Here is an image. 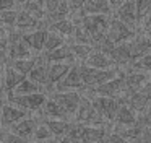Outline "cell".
<instances>
[{
	"instance_id": "obj_1",
	"label": "cell",
	"mask_w": 151,
	"mask_h": 143,
	"mask_svg": "<svg viewBox=\"0 0 151 143\" xmlns=\"http://www.w3.org/2000/svg\"><path fill=\"white\" fill-rule=\"evenodd\" d=\"M120 70L122 68L115 67V68H111V70H98V68H91L88 65L81 64L80 65V73H81V80H83V84L85 88H91V91H94L96 88L106 84L107 81L114 80L120 75Z\"/></svg>"
},
{
	"instance_id": "obj_2",
	"label": "cell",
	"mask_w": 151,
	"mask_h": 143,
	"mask_svg": "<svg viewBox=\"0 0 151 143\" xmlns=\"http://www.w3.org/2000/svg\"><path fill=\"white\" fill-rule=\"evenodd\" d=\"M111 21V15H86L80 21H76V25H81L89 32V36L93 38V47H94L107 36Z\"/></svg>"
},
{
	"instance_id": "obj_3",
	"label": "cell",
	"mask_w": 151,
	"mask_h": 143,
	"mask_svg": "<svg viewBox=\"0 0 151 143\" xmlns=\"http://www.w3.org/2000/svg\"><path fill=\"white\" fill-rule=\"evenodd\" d=\"M75 124L86 125V127H107V122L98 114L89 96H83L80 109L75 116Z\"/></svg>"
},
{
	"instance_id": "obj_4",
	"label": "cell",
	"mask_w": 151,
	"mask_h": 143,
	"mask_svg": "<svg viewBox=\"0 0 151 143\" xmlns=\"http://www.w3.org/2000/svg\"><path fill=\"white\" fill-rule=\"evenodd\" d=\"M47 99L49 98L46 96L44 91L36 94H28V96H8V103L26 110V112H36V110L44 109Z\"/></svg>"
},
{
	"instance_id": "obj_5",
	"label": "cell",
	"mask_w": 151,
	"mask_h": 143,
	"mask_svg": "<svg viewBox=\"0 0 151 143\" xmlns=\"http://www.w3.org/2000/svg\"><path fill=\"white\" fill-rule=\"evenodd\" d=\"M10 62L15 60H24V58H31L34 57L33 51L28 47V44L23 39V32L13 29L10 34V44H8V52H7Z\"/></svg>"
},
{
	"instance_id": "obj_6",
	"label": "cell",
	"mask_w": 151,
	"mask_h": 143,
	"mask_svg": "<svg viewBox=\"0 0 151 143\" xmlns=\"http://www.w3.org/2000/svg\"><path fill=\"white\" fill-rule=\"evenodd\" d=\"M49 98L59 103L70 117H75L80 109V104H81L83 94L80 91H54V93H50Z\"/></svg>"
},
{
	"instance_id": "obj_7",
	"label": "cell",
	"mask_w": 151,
	"mask_h": 143,
	"mask_svg": "<svg viewBox=\"0 0 151 143\" xmlns=\"http://www.w3.org/2000/svg\"><path fill=\"white\" fill-rule=\"evenodd\" d=\"M91 101L94 104L98 114L106 120V122H114L115 116H117L119 109H120V103L112 98H102V96H91Z\"/></svg>"
},
{
	"instance_id": "obj_8",
	"label": "cell",
	"mask_w": 151,
	"mask_h": 143,
	"mask_svg": "<svg viewBox=\"0 0 151 143\" xmlns=\"http://www.w3.org/2000/svg\"><path fill=\"white\" fill-rule=\"evenodd\" d=\"M70 3L65 0H46V23H52L70 18Z\"/></svg>"
},
{
	"instance_id": "obj_9",
	"label": "cell",
	"mask_w": 151,
	"mask_h": 143,
	"mask_svg": "<svg viewBox=\"0 0 151 143\" xmlns=\"http://www.w3.org/2000/svg\"><path fill=\"white\" fill-rule=\"evenodd\" d=\"M107 38L114 42L115 46L119 44H124V42H128L132 39L137 38V31H133L132 28H128L127 25L117 20L115 16H112V21L111 26H109V31H107Z\"/></svg>"
},
{
	"instance_id": "obj_10",
	"label": "cell",
	"mask_w": 151,
	"mask_h": 143,
	"mask_svg": "<svg viewBox=\"0 0 151 143\" xmlns=\"http://www.w3.org/2000/svg\"><path fill=\"white\" fill-rule=\"evenodd\" d=\"M114 16L117 20H120L124 25H127L128 28H132L135 31V28L138 26V15H137V2H124L117 10H115Z\"/></svg>"
},
{
	"instance_id": "obj_11",
	"label": "cell",
	"mask_w": 151,
	"mask_h": 143,
	"mask_svg": "<svg viewBox=\"0 0 151 143\" xmlns=\"http://www.w3.org/2000/svg\"><path fill=\"white\" fill-rule=\"evenodd\" d=\"M65 90H78V91L86 90L85 84H83V80H81V73H80V65L78 64L73 65L70 73L67 75L50 93H54V91H65Z\"/></svg>"
},
{
	"instance_id": "obj_12",
	"label": "cell",
	"mask_w": 151,
	"mask_h": 143,
	"mask_svg": "<svg viewBox=\"0 0 151 143\" xmlns=\"http://www.w3.org/2000/svg\"><path fill=\"white\" fill-rule=\"evenodd\" d=\"M28 117V112L23 109H20V107L13 106V104L10 103H5L4 104V109H2V124H4V129L7 130L8 127H13L17 125L18 122H21V120H24Z\"/></svg>"
},
{
	"instance_id": "obj_13",
	"label": "cell",
	"mask_w": 151,
	"mask_h": 143,
	"mask_svg": "<svg viewBox=\"0 0 151 143\" xmlns=\"http://www.w3.org/2000/svg\"><path fill=\"white\" fill-rule=\"evenodd\" d=\"M151 81L150 73H143V72H135V70H127L125 72V84H127L128 96L132 93L140 91L145 84H148ZM128 99V98H127Z\"/></svg>"
},
{
	"instance_id": "obj_14",
	"label": "cell",
	"mask_w": 151,
	"mask_h": 143,
	"mask_svg": "<svg viewBox=\"0 0 151 143\" xmlns=\"http://www.w3.org/2000/svg\"><path fill=\"white\" fill-rule=\"evenodd\" d=\"M73 65L75 64H50L49 65V81H47V86H46V90L49 93L70 73Z\"/></svg>"
},
{
	"instance_id": "obj_15",
	"label": "cell",
	"mask_w": 151,
	"mask_h": 143,
	"mask_svg": "<svg viewBox=\"0 0 151 143\" xmlns=\"http://www.w3.org/2000/svg\"><path fill=\"white\" fill-rule=\"evenodd\" d=\"M47 34H49V29L41 28V29H37V31L23 34V39H24V42L28 44V47H29L33 52H37V55H39L41 52H44V46H46Z\"/></svg>"
},
{
	"instance_id": "obj_16",
	"label": "cell",
	"mask_w": 151,
	"mask_h": 143,
	"mask_svg": "<svg viewBox=\"0 0 151 143\" xmlns=\"http://www.w3.org/2000/svg\"><path fill=\"white\" fill-rule=\"evenodd\" d=\"M26 80L28 78L24 77L23 73L17 72L12 65H8L7 68H4V91H5V94H7V96L12 94L23 81H26Z\"/></svg>"
},
{
	"instance_id": "obj_17",
	"label": "cell",
	"mask_w": 151,
	"mask_h": 143,
	"mask_svg": "<svg viewBox=\"0 0 151 143\" xmlns=\"http://www.w3.org/2000/svg\"><path fill=\"white\" fill-rule=\"evenodd\" d=\"M49 62H46V58L42 55H37V64L33 68V72L29 73V80L33 83L39 84V86H47V81H49Z\"/></svg>"
},
{
	"instance_id": "obj_18",
	"label": "cell",
	"mask_w": 151,
	"mask_h": 143,
	"mask_svg": "<svg viewBox=\"0 0 151 143\" xmlns=\"http://www.w3.org/2000/svg\"><path fill=\"white\" fill-rule=\"evenodd\" d=\"M86 15H112L114 16L111 0H86L85 6H83V16Z\"/></svg>"
},
{
	"instance_id": "obj_19",
	"label": "cell",
	"mask_w": 151,
	"mask_h": 143,
	"mask_svg": "<svg viewBox=\"0 0 151 143\" xmlns=\"http://www.w3.org/2000/svg\"><path fill=\"white\" fill-rule=\"evenodd\" d=\"M44 58H46V62H49V64H73L75 62V55H73L72 49H70V46H63V47L57 49V51L54 52H42Z\"/></svg>"
},
{
	"instance_id": "obj_20",
	"label": "cell",
	"mask_w": 151,
	"mask_h": 143,
	"mask_svg": "<svg viewBox=\"0 0 151 143\" xmlns=\"http://www.w3.org/2000/svg\"><path fill=\"white\" fill-rule=\"evenodd\" d=\"M115 129H124V127H133L138 124V116L130 106L127 104H120L117 116H115Z\"/></svg>"
},
{
	"instance_id": "obj_21",
	"label": "cell",
	"mask_w": 151,
	"mask_h": 143,
	"mask_svg": "<svg viewBox=\"0 0 151 143\" xmlns=\"http://www.w3.org/2000/svg\"><path fill=\"white\" fill-rule=\"evenodd\" d=\"M37 127H39L37 119H34V117H26L24 120H21V122L17 124V125L12 127L10 132L15 133V135H18V136H23V138L29 140L31 136H34Z\"/></svg>"
},
{
	"instance_id": "obj_22",
	"label": "cell",
	"mask_w": 151,
	"mask_h": 143,
	"mask_svg": "<svg viewBox=\"0 0 151 143\" xmlns=\"http://www.w3.org/2000/svg\"><path fill=\"white\" fill-rule=\"evenodd\" d=\"M42 122L49 127V130L52 132V135L57 136L59 140L63 138L65 135H68L70 130H72L73 125H75V122H70V120H62V119H44Z\"/></svg>"
},
{
	"instance_id": "obj_23",
	"label": "cell",
	"mask_w": 151,
	"mask_h": 143,
	"mask_svg": "<svg viewBox=\"0 0 151 143\" xmlns=\"http://www.w3.org/2000/svg\"><path fill=\"white\" fill-rule=\"evenodd\" d=\"M20 8L23 10V12L33 15L34 18H37L39 21L46 23V2H42V0H28V2H20Z\"/></svg>"
},
{
	"instance_id": "obj_24",
	"label": "cell",
	"mask_w": 151,
	"mask_h": 143,
	"mask_svg": "<svg viewBox=\"0 0 151 143\" xmlns=\"http://www.w3.org/2000/svg\"><path fill=\"white\" fill-rule=\"evenodd\" d=\"M85 65H88L91 68H98V70H111V68L117 67L109 55L102 54V52H98V51L93 52V55L85 62Z\"/></svg>"
},
{
	"instance_id": "obj_25",
	"label": "cell",
	"mask_w": 151,
	"mask_h": 143,
	"mask_svg": "<svg viewBox=\"0 0 151 143\" xmlns=\"http://www.w3.org/2000/svg\"><path fill=\"white\" fill-rule=\"evenodd\" d=\"M47 29H50V31L63 36V38H73V36H75V31H76V23L73 21L72 18H67V20H62V21H57V23L49 25Z\"/></svg>"
},
{
	"instance_id": "obj_26",
	"label": "cell",
	"mask_w": 151,
	"mask_h": 143,
	"mask_svg": "<svg viewBox=\"0 0 151 143\" xmlns=\"http://www.w3.org/2000/svg\"><path fill=\"white\" fill-rule=\"evenodd\" d=\"M44 114H46V119H62V120H67L70 117L68 114L65 112V109H63L59 103H55L52 98L47 99L46 106H44Z\"/></svg>"
},
{
	"instance_id": "obj_27",
	"label": "cell",
	"mask_w": 151,
	"mask_h": 143,
	"mask_svg": "<svg viewBox=\"0 0 151 143\" xmlns=\"http://www.w3.org/2000/svg\"><path fill=\"white\" fill-rule=\"evenodd\" d=\"M18 16H20V6L13 10H0V23L8 29H17Z\"/></svg>"
},
{
	"instance_id": "obj_28",
	"label": "cell",
	"mask_w": 151,
	"mask_h": 143,
	"mask_svg": "<svg viewBox=\"0 0 151 143\" xmlns=\"http://www.w3.org/2000/svg\"><path fill=\"white\" fill-rule=\"evenodd\" d=\"M70 49H72L73 55H75V60H81L83 64H85L86 60H88L89 57L93 55V52H94V47L93 46H88V44H68Z\"/></svg>"
},
{
	"instance_id": "obj_29",
	"label": "cell",
	"mask_w": 151,
	"mask_h": 143,
	"mask_svg": "<svg viewBox=\"0 0 151 143\" xmlns=\"http://www.w3.org/2000/svg\"><path fill=\"white\" fill-rule=\"evenodd\" d=\"M36 64H37V55H34V57H31V58H24V60L10 62L12 67H13L17 72L23 73L24 77H29V73L33 72V68L36 67Z\"/></svg>"
},
{
	"instance_id": "obj_30",
	"label": "cell",
	"mask_w": 151,
	"mask_h": 143,
	"mask_svg": "<svg viewBox=\"0 0 151 143\" xmlns=\"http://www.w3.org/2000/svg\"><path fill=\"white\" fill-rule=\"evenodd\" d=\"M63 46H67L65 38L49 29V34H47V39H46V46H44V52H54L57 49L63 47Z\"/></svg>"
},
{
	"instance_id": "obj_31",
	"label": "cell",
	"mask_w": 151,
	"mask_h": 143,
	"mask_svg": "<svg viewBox=\"0 0 151 143\" xmlns=\"http://www.w3.org/2000/svg\"><path fill=\"white\" fill-rule=\"evenodd\" d=\"M36 93H41V86L36 83H33V81L28 78L26 81H23V83H21L12 94H8V96H28V94H36Z\"/></svg>"
},
{
	"instance_id": "obj_32",
	"label": "cell",
	"mask_w": 151,
	"mask_h": 143,
	"mask_svg": "<svg viewBox=\"0 0 151 143\" xmlns=\"http://www.w3.org/2000/svg\"><path fill=\"white\" fill-rule=\"evenodd\" d=\"M128 70H135V72H143V73H151V54L145 55V57L138 58L137 62L128 67Z\"/></svg>"
},
{
	"instance_id": "obj_33",
	"label": "cell",
	"mask_w": 151,
	"mask_h": 143,
	"mask_svg": "<svg viewBox=\"0 0 151 143\" xmlns=\"http://www.w3.org/2000/svg\"><path fill=\"white\" fill-rule=\"evenodd\" d=\"M137 15H138V25H143V21L151 15V0L137 2Z\"/></svg>"
},
{
	"instance_id": "obj_34",
	"label": "cell",
	"mask_w": 151,
	"mask_h": 143,
	"mask_svg": "<svg viewBox=\"0 0 151 143\" xmlns=\"http://www.w3.org/2000/svg\"><path fill=\"white\" fill-rule=\"evenodd\" d=\"M75 44H88V46H93V38L89 36V32L83 28L81 25H76V31H75Z\"/></svg>"
},
{
	"instance_id": "obj_35",
	"label": "cell",
	"mask_w": 151,
	"mask_h": 143,
	"mask_svg": "<svg viewBox=\"0 0 151 143\" xmlns=\"http://www.w3.org/2000/svg\"><path fill=\"white\" fill-rule=\"evenodd\" d=\"M52 132L49 130V127L46 125L44 122H39V127H37L36 133H34V140H36V143H46L47 140L52 138Z\"/></svg>"
},
{
	"instance_id": "obj_36",
	"label": "cell",
	"mask_w": 151,
	"mask_h": 143,
	"mask_svg": "<svg viewBox=\"0 0 151 143\" xmlns=\"http://www.w3.org/2000/svg\"><path fill=\"white\" fill-rule=\"evenodd\" d=\"M2 143H31V142H28L23 136H18V135H15V133H12L10 130H5Z\"/></svg>"
},
{
	"instance_id": "obj_37",
	"label": "cell",
	"mask_w": 151,
	"mask_h": 143,
	"mask_svg": "<svg viewBox=\"0 0 151 143\" xmlns=\"http://www.w3.org/2000/svg\"><path fill=\"white\" fill-rule=\"evenodd\" d=\"M104 143H130V142H128V140H125L124 136H120L119 133H115V132H109V135L106 136Z\"/></svg>"
},
{
	"instance_id": "obj_38",
	"label": "cell",
	"mask_w": 151,
	"mask_h": 143,
	"mask_svg": "<svg viewBox=\"0 0 151 143\" xmlns=\"http://www.w3.org/2000/svg\"><path fill=\"white\" fill-rule=\"evenodd\" d=\"M132 143H151V127H146L140 136Z\"/></svg>"
},
{
	"instance_id": "obj_39",
	"label": "cell",
	"mask_w": 151,
	"mask_h": 143,
	"mask_svg": "<svg viewBox=\"0 0 151 143\" xmlns=\"http://www.w3.org/2000/svg\"><path fill=\"white\" fill-rule=\"evenodd\" d=\"M59 143H83V142L78 138V136H75V135H72V133H68V135H65L63 138H60Z\"/></svg>"
},
{
	"instance_id": "obj_40",
	"label": "cell",
	"mask_w": 151,
	"mask_h": 143,
	"mask_svg": "<svg viewBox=\"0 0 151 143\" xmlns=\"http://www.w3.org/2000/svg\"><path fill=\"white\" fill-rule=\"evenodd\" d=\"M141 31H143V34H148V32L151 31V15L143 21V25H141Z\"/></svg>"
},
{
	"instance_id": "obj_41",
	"label": "cell",
	"mask_w": 151,
	"mask_h": 143,
	"mask_svg": "<svg viewBox=\"0 0 151 143\" xmlns=\"http://www.w3.org/2000/svg\"><path fill=\"white\" fill-rule=\"evenodd\" d=\"M31 143H34V142H31Z\"/></svg>"
},
{
	"instance_id": "obj_42",
	"label": "cell",
	"mask_w": 151,
	"mask_h": 143,
	"mask_svg": "<svg viewBox=\"0 0 151 143\" xmlns=\"http://www.w3.org/2000/svg\"><path fill=\"white\" fill-rule=\"evenodd\" d=\"M150 112H151V110H150Z\"/></svg>"
}]
</instances>
